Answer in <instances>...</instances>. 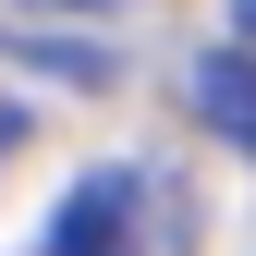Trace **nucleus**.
Here are the masks:
<instances>
[{"label": "nucleus", "instance_id": "obj_3", "mask_svg": "<svg viewBox=\"0 0 256 256\" xmlns=\"http://www.w3.org/2000/svg\"><path fill=\"white\" fill-rule=\"evenodd\" d=\"M37 12H110V0H37Z\"/></svg>", "mask_w": 256, "mask_h": 256}, {"label": "nucleus", "instance_id": "obj_2", "mask_svg": "<svg viewBox=\"0 0 256 256\" xmlns=\"http://www.w3.org/2000/svg\"><path fill=\"white\" fill-rule=\"evenodd\" d=\"M196 122H208L220 146L256 158V49H208L196 61Z\"/></svg>", "mask_w": 256, "mask_h": 256}, {"label": "nucleus", "instance_id": "obj_4", "mask_svg": "<svg viewBox=\"0 0 256 256\" xmlns=\"http://www.w3.org/2000/svg\"><path fill=\"white\" fill-rule=\"evenodd\" d=\"M232 12H244V37H256V0H232Z\"/></svg>", "mask_w": 256, "mask_h": 256}, {"label": "nucleus", "instance_id": "obj_1", "mask_svg": "<svg viewBox=\"0 0 256 256\" xmlns=\"http://www.w3.org/2000/svg\"><path fill=\"white\" fill-rule=\"evenodd\" d=\"M49 256H146V183L134 171H86L49 220Z\"/></svg>", "mask_w": 256, "mask_h": 256}]
</instances>
